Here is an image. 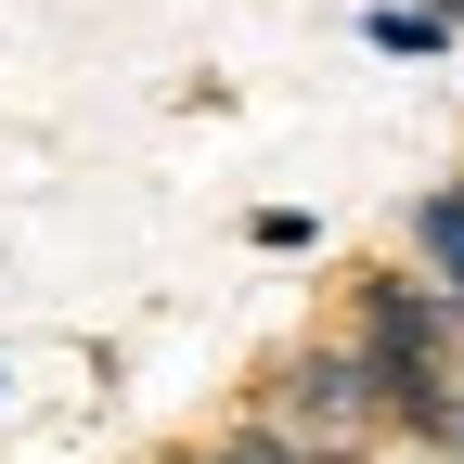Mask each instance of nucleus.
Segmentation results:
<instances>
[{"mask_svg": "<svg viewBox=\"0 0 464 464\" xmlns=\"http://www.w3.org/2000/svg\"><path fill=\"white\" fill-rule=\"evenodd\" d=\"M246 413H258V426H284L310 464H374V451H387V387H374V362H362L335 323L284 348V362L258 374Z\"/></svg>", "mask_w": 464, "mask_h": 464, "instance_id": "1", "label": "nucleus"}, {"mask_svg": "<svg viewBox=\"0 0 464 464\" xmlns=\"http://www.w3.org/2000/svg\"><path fill=\"white\" fill-rule=\"evenodd\" d=\"M413 271L439 284V297H464V181H439V194H413Z\"/></svg>", "mask_w": 464, "mask_h": 464, "instance_id": "2", "label": "nucleus"}, {"mask_svg": "<svg viewBox=\"0 0 464 464\" xmlns=\"http://www.w3.org/2000/svg\"><path fill=\"white\" fill-rule=\"evenodd\" d=\"M362 39L400 52V65H439V52L464 39V14H426V0H362Z\"/></svg>", "mask_w": 464, "mask_h": 464, "instance_id": "3", "label": "nucleus"}, {"mask_svg": "<svg viewBox=\"0 0 464 464\" xmlns=\"http://www.w3.org/2000/svg\"><path fill=\"white\" fill-rule=\"evenodd\" d=\"M207 464H310L284 426H258V413H232V426H207Z\"/></svg>", "mask_w": 464, "mask_h": 464, "instance_id": "4", "label": "nucleus"}, {"mask_svg": "<svg viewBox=\"0 0 464 464\" xmlns=\"http://www.w3.org/2000/svg\"><path fill=\"white\" fill-rule=\"evenodd\" d=\"M246 246H271V258H310V246H323V219H310V207H246Z\"/></svg>", "mask_w": 464, "mask_h": 464, "instance_id": "5", "label": "nucleus"}, {"mask_svg": "<svg viewBox=\"0 0 464 464\" xmlns=\"http://www.w3.org/2000/svg\"><path fill=\"white\" fill-rule=\"evenodd\" d=\"M0 387H14V374H0Z\"/></svg>", "mask_w": 464, "mask_h": 464, "instance_id": "6", "label": "nucleus"}]
</instances>
